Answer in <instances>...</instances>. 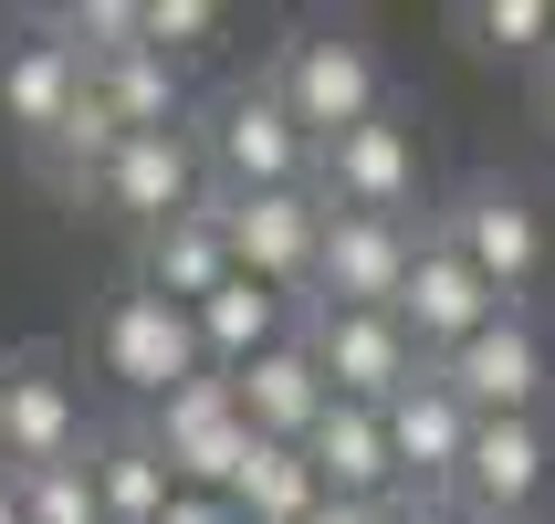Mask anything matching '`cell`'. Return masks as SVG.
<instances>
[{"instance_id":"cell-14","label":"cell","mask_w":555,"mask_h":524,"mask_svg":"<svg viewBox=\"0 0 555 524\" xmlns=\"http://www.w3.org/2000/svg\"><path fill=\"white\" fill-rule=\"evenodd\" d=\"M503 315V294L482 273H472L462 252L440 242V231H420V263H409V294H399V325H409V346H420V357H462L472 336H482V325H493Z\"/></svg>"},{"instance_id":"cell-28","label":"cell","mask_w":555,"mask_h":524,"mask_svg":"<svg viewBox=\"0 0 555 524\" xmlns=\"http://www.w3.org/2000/svg\"><path fill=\"white\" fill-rule=\"evenodd\" d=\"M388 524H472V514L451 494H399V514H388Z\"/></svg>"},{"instance_id":"cell-20","label":"cell","mask_w":555,"mask_h":524,"mask_svg":"<svg viewBox=\"0 0 555 524\" xmlns=\"http://www.w3.org/2000/svg\"><path fill=\"white\" fill-rule=\"evenodd\" d=\"M189 325H199V357H210V378H242L262 346H283V336H294V305H283L273 283L231 273L210 305H189Z\"/></svg>"},{"instance_id":"cell-10","label":"cell","mask_w":555,"mask_h":524,"mask_svg":"<svg viewBox=\"0 0 555 524\" xmlns=\"http://www.w3.org/2000/svg\"><path fill=\"white\" fill-rule=\"evenodd\" d=\"M430 220H367V210H325V252H314V294L305 305H346V315H399L409 263H420Z\"/></svg>"},{"instance_id":"cell-7","label":"cell","mask_w":555,"mask_h":524,"mask_svg":"<svg viewBox=\"0 0 555 524\" xmlns=\"http://www.w3.org/2000/svg\"><path fill=\"white\" fill-rule=\"evenodd\" d=\"M314 189L325 210H367V220H420L430 210V168H420V137L409 116H367L314 148Z\"/></svg>"},{"instance_id":"cell-21","label":"cell","mask_w":555,"mask_h":524,"mask_svg":"<svg viewBox=\"0 0 555 524\" xmlns=\"http://www.w3.org/2000/svg\"><path fill=\"white\" fill-rule=\"evenodd\" d=\"M137 283L168 294V305H210L220 283H231V242H220V220L189 210V220H168V231H147V242H137Z\"/></svg>"},{"instance_id":"cell-17","label":"cell","mask_w":555,"mask_h":524,"mask_svg":"<svg viewBox=\"0 0 555 524\" xmlns=\"http://www.w3.org/2000/svg\"><path fill=\"white\" fill-rule=\"evenodd\" d=\"M305 462L325 483V503H399V462H388V420L357 399H325V420L305 431Z\"/></svg>"},{"instance_id":"cell-31","label":"cell","mask_w":555,"mask_h":524,"mask_svg":"<svg viewBox=\"0 0 555 524\" xmlns=\"http://www.w3.org/2000/svg\"><path fill=\"white\" fill-rule=\"evenodd\" d=\"M534 116H545V126H555V53H545V63H534Z\"/></svg>"},{"instance_id":"cell-11","label":"cell","mask_w":555,"mask_h":524,"mask_svg":"<svg viewBox=\"0 0 555 524\" xmlns=\"http://www.w3.org/2000/svg\"><path fill=\"white\" fill-rule=\"evenodd\" d=\"M440 388H451L472 420H545L555 357H545V336H534L525 315H493L462 357H440Z\"/></svg>"},{"instance_id":"cell-5","label":"cell","mask_w":555,"mask_h":524,"mask_svg":"<svg viewBox=\"0 0 555 524\" xmlns=\"http://www.w3.org/2000/svg\"><path fill=\"white\" fill-rule=\"evenodd\" d=\"M199 210L220 220V242H231V273L273 283L283 305H305V294H314V252H325V189H251V200L210 189Z\"/></svg>"},{"instance_id":"cell-16","label":"cell","mask_w":555,"mask_h":524,"mask_svg":"<svg viewBox=\"0 0 555 524\" xmlns=\"http://www.w3.org/2000/svg\"><path fill=\"white\" fill-rule=\"evenodd\" d=\"M74 105H85V63L63 53L42 22L11 31V42H0V126H11L22 148H42V137L74 116Z\"/></svg>"},{"instance_id":"cell-6","label":"cell","mask_w":555,"mask_h":524,"mask_svg":"<svg viewBox=\"0 0 555 524\" xmlns=\"http://www.w3.org/2000/svg\"><path fill=\"white\" fill-rule=\"evenodd\" d=\"M157 440V462H168V483L179 494H231L251 462V420H242V388L231 378H189V388H168L157 409H137Z\"/></svg>"},{"instance_id":"cell-23","label":"cell","mask_w":555,"mask_h":524,"mask_svg":"<svg viewBox=\"0 0 555 524\" xmlns=\"http://www.w3.org/2000/svg\"><path fill=\"white\" fill-rule=\"evenodd\" d=\"M220 503H231L242 524H305L314 503H325V483H314V462H305V451H283V440H251L242 483H231Z\"/></svg>"},{"instance_id":"cell-27","label":"cell","mask_w":555,"mask_h":524,"mask_svg":"<svg viewBox=\"0 0 555 524\" xmlns=\"http://www.w3.org/2000/svg\"><path fill=\"white\" fill-rule=\"evenodd\" d=\"M11 483H22V524H105V514H94V472H85V462L11 472Z\"/></svg>"},{"instance_id":"cell-9","label":"cell","mask_w":555,"mask_h":524,"mask_svg":"<svg viewBox=\"0 0 555 524\" xmlns=\"http://www.w3.org/2000/svg\"><path fill=\"white\" fill-rule=\"evenodd\" d=\"M85 388L63 378L53 346H11L0 357V472H53L85 462Z\"/></svg>"},{"instance_id":"cell-32","label":"cell","mask_w":555,"mask_h":524,"mask_svg":"<svg viewBox=\"0 0 555 524\" xmlns=\"http://www.w3.org/2000/svg\"><path fill=\"white\" fill-rule=\"evenodd\" d=\"M0 524H22V483L11 472H0Z\"/></svg>"},{"instance_id":"cell-30","label":"cell","mask_w":555,"mask_h":524,"mask_svg":"<svg viewBox=\"0 0 555 524\" xmlns=\"http://www.w3.org/2000/svg\"><path fill=\"white\" fill-rule=\"evenodd\" d=\"M388 514H399V503H314L305 524H388Z\"/></svg>"},{"instance_id":"cell-1","label":"cell","mask_w":555,"mask_h":524,"mask_svg":"<svg viewBox=\"0 0 555 524\" xmlns=\"http://www.w3.org/2000/svg\"><path fill=\"white\" fill-rule=\"evenodd\" d=\"M199 168H210V189H231V200H251V189H314V137L294 116H283L273 74H242V85H220L210 105H199Z\"/></svg>"},{"instance_id":"cell-3","label":"cell","mask_w":555,"mask_h":524,"mask_svg":"<svg viewBox=\"0 0 555 524\" xmlns=\"http://www.w3.org/2000/svg\"><path fill=\"white\" fill-rule=\"evenodd\" d=\"M94 368L116 378L137 409H157L168 388L210 378V357H199L189 305H168V294H147V283H126V294H105V305H94Z\"/></svg>"},{"instance_id":"cell-18","label":"cell","mask_w":555,"mask_h":524,"mask_svg":"<svg viewBox=\"0 0 555 524\" xmlns=\"http://www.w3.org/2000/svg\"><path fill=\"white\" fill-rule=\"evenodd\" d=\"M231 388H242V420H251V440H283V451H305V431L325 420V399H336V388H325V368L305 357V336L262 346V357H251V368L231 378Z\"/></svg>"},{"instance_id":"cell-8","label":"cell","mask_w":555,"mask_h":524,"mask_svg":"<svg viewBox=\"0 0 555 524\" xmlns=\"http://www.w3.org/2000/svg\"><path fill=\"white\" fill-rule=\"evenodd\" d=\"M294 336H305V357L325 368V388L357 409H388L399 388H420L430 378V357L409 346L399 315H346V305H294Z\"/></svg>"},{"instance_id":"cell-15","label":"cell","mask_w":555,"mask_h":524,"mask_svg":"<svg viewBox=\"0 0 555 524\" xmlns=\"http://www.w3.org/2000/svg\"><path fill=\"white\" fill-rule=\"evenodd\" d=\"M377 420H388V462H399V494H451V483H462L472 431H482V420H472V409L440 388V368L420 378V388H399V399L377 409Z\"/></svg>"},{"instance_id":"cell-22","label":"cell","mask_w":555,"mask_h":524,"mask_svg":"<svg viewBox=\"0 0 555 524\" xmlns=\"http://www.w3.org/2000/svg\"><path fill=\"white\" fill-rule=\"evenodd\" d=\"M85 85L105 94V116L126 126V137H168V126H189V74L168 53H116V63H85Z\"/></svg>"},{"instance_id":"cell-25","label":"cell","mask_w":555,"mask_h":524,"mask_svg":"<svg viewBox=\"0 0 555 524\" xmlns=\"http://www.w3.org/2000/svg\"><path fill=\"white\" fill-rule=\"evenodd\" d=\"M42 31H53L74 63H116V53L147 42V31H137V0H63V11H42Z\"/></svg>"},{"instance_id":"cell-29","label":"cell","mask_w":555,"mask_h":524,"mask_svg":"<svg viewBox=\"0 0 555 524\" xmlns=\"http://www.w3.org/2000/svg\"><path fill=\"white\" fill-rule=\"evenodd\" d=\"M157 524H242V514H231V503H220V494H179V503H168V514H157Z\"/></svg>"},{"instance_id":"cell-4","label":"cell","mask_w":555,"mask_h":524,"mask_svg":"<svg viewBox=\"0 0 555 524\" xmlns=\"http://www.w3.org/2000/svg\"><path fill=\"white\" fill-rule=\"evenodd\" d=\"M430 231L503 294V315H525V294L545 283V210H534L514 179H462L451 210H430Z\"/></svg>"},{"instance_id":"cell-12","label":"cell","mask_w":555,"mask_h":524,"mask_svg":"<svg viewBox=\"0 0 555 524\" xmlns=\"http://www.w3.org/2000/svg\"><path fill=\"white\" fill-rule=\"evenodd\" d=\"M199 200H210V168H199V137H189V126H168V137H126L116 168L94 179V210H116L137 242L168 231V220H189Z\"/></svg>"},{"instance_id":"cell-19","label":"cell","mask_w":555,"mask_h":524,"mask_svg":"<svg viewBox=\"0 0 555 524\" xmlns=\"http://www.w3.org/2000/svg\"><path fill=\"white\" fill-rule=\"evenodd\" d=\"M85 472H94V514H105V524H157L168 503H179V483H168V462H157L147 420L94 431L85 440Z\"/></svg>"},{"instance_id":"cell-26","label":"cell","mask_w":555,"mask_h":524,"mask_svg":"<svg viewBox=\"0 0 555 524\" xmlns=\"http://www.w3.org/2000/svg\"><path fill=\"white\" fill-rule=\"evenodd\" d=\"M137 31H147V53L199 63V53L231 42V11H220V0H137Z\"/></svg>"},{"instance_id":"cell-13","label":"cell","mask_w":555,"mask_h":524,"mask_svg":"<svg viewBox=\"0 0 555 524\" xmlns=\"http://www.w3.org/2000/svg\"><path fill=\"white\" fill-rule=\"evenodd\" d=\"M555 483V431L545 420H482L462 451V483H451V503H462L472 524H525L534 503H545Z\"/></svg>"},{"instance_id":"cell-24","label":"cell","mask_w":555,"mask_h":524,"mask_svg":"<svg viewBox=\"0 0 555 524\" xmlns=\"http://www.w3.org/2000/svg\"><path fill=\"white\" fill-rule=\"evenodd\" d=\"M472 53H503V63H545L555 53V0H472L462 11Z\"/></svg>"},{"instance_id":"cell-2","label":"cell","mask_w":555,"mask_h":524,"mask_svg":"<svg viewBox=\"0 0 555 524\" xmlns=\"http://www.w3.org/2000/svg\"><path fill=\"white\" fill-rule=\"evenodd\" d=\"M273 94H283V116L325 148V137H346V126L388 116V63H377V42H357V31L305 22V31L273 53Z\"/></svg>"}]
</instances>
